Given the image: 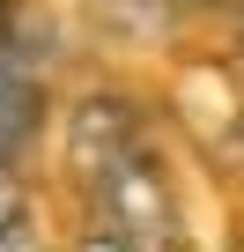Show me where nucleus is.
Instances as JSON below:
<instances>
[{"mask_svg": "<svg viewBox=\"0 0 244 252\" xmlns=\"http://www.w3.org/2000/svg\"><path fill=\"white\" fill-rule=\"evenodd\" d=\"M8 52H15V8L0 0V67H8Z\"/></svg>", "mask_w": 244, "mask_h": 252, "instance_id": "39448f33", "label": "nucleus"}, {"mask_svg": "<svg viewBox=\"0 0 244 252\" xmlns=\"http://www.w3.org/2000/svg\"><path fill=\"white\" fill-rule=\"evenodd\" d=\"M37 119H45L37 82H23L15 67H0V156H8V163H15V149L37 134Z\"/></svg>", "mask_w": 244, "mask_h": 252, "instance_id": "7ed1b4c3", "label": "nucleus"}, {"mask_svg": "<svg viewBox=\"0 0 244 252\" xmlns=\"http://www.w3.org/2000/svg\"><path fill=\"white\" fill-rule=\"evenodd\" d=\"M89 200H96V230L118 237L126 252H170L178 245V208H170V178H163L156 149L104 163L89 178Z\"/></svg>", "mask_w": 244, "mask_h": 252, "instance_id": "f257e3e1", "label": "nucleus"}, {"mask_svg": "<svg viewBox=\"0 0 244 252\" xmlns=\"http://www.w3.org/2000/svg\"><path fill=\"white\" fill-rule=\"evenodd\" d=\"M81 252H126V245H118V237H104V230H96V237H89Z\"/></svg>", "mask_w": 244, "mask_h": 252, "instance_id": "423d86ee", "label": "nucleus"}, {"mask_svg": "<svg viewBox=\"0 0 244 252\" xmlns=\"http://www.w3.org/2000/svg\"><path fill=\"white\" fill-rule=\"evenodd\" d=\"M134 149H148L141 104H126V96H81V104H74V119H67V163H74L81 178H96L104 163L134 156Z\"/></svg>", "mask_w": 244, "mask_h": 252, "instance_id": "f03ea898", "label": "nucleus"}, {"mask_svg": "<svg viewBox=\"0 0 244 252\" xmlns=\"http://www.w3.org/2000/svg\"><path fill=\"white\" fill-rule=\"evenodd\" d=\"M23 230V178H15V163L0 156V237H15Z\"/></svg>", "mask_w": 244, "mask_h": 252, "instance_id": "20e7f679", "label": "nucleus"}]
</instances>
